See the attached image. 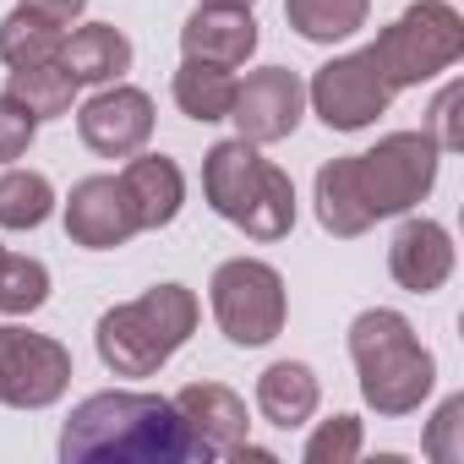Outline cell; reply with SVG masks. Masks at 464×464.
<instances>
[{"label":"cell","instance_id":"ac0fdd59","mask_svg":"<svg viewBox=\"0 0 464 464\" xmlns=\"http://www.w3.org/2000/svg\"><path fill=\"white\" fill-rule=\"evenodd\" d=\"M66 72H72V82L82 88V82H115L126 66H131V39L121 34V28H110V23H88V28H77L72 39H61V55H55Z\"/></svg>","mask_w":464,"mask_h":464},{"label":"cell","instance_id":"4dcf8cb0","mask_svg":"<svg viewBox=\"0 0 464 464\" xmlns=\"http://www.w3.org/2000/svg\"><path fill=\"white\" fill-rule=\"evenodd\" d=\"M23 6H28V12H39V17H50V23H61V28H66V23H77V17H82V12H88V0H23Z\"/></svg>","mask_w":464,"mask_h":464},{"label":"cell","instance_id":"603a6c76","mask_svg":"<svg viewBox=\"0 0 464 464\" xmlns=\"http://www.w3.org/2000/svg\"><path fill=\"white\" fill-rule=\"evenodd\" d=\"M61 39H66L61 23H50V17L17 6L6 23H0V61H6L12 72H17V66H44V61L61 55Z\"/></svg>","mask_w":464,"mask_h":464},{"label":"cell","instance_id":"3957f363","mask_svg":"<svg viewBox=\"0 0 464 464\" xmlns=\"http://www.w3.org/2000/svg\"><path fill=\"white\" fill-rule=\"evenodd\" d=\"M197 334V295L186 285H153L142 301L110 306L99 317V361L115 377H153Z\"/></svg>","mask_w":464,"mask_h":464},{"label":"cell","instance_id":"ba28073f","mask_svg":"<svg viewBox=\"0 0 464 464\" xmlns=\"http://www.w3.org/2000/svg\"><path fill=\"white\" fill-rule=\"evenodd\" d=\"M306 99H312V110L323 115L328 131H366L377 115H388L393 88H388L377 55H372V50H355V55L328 61V66L312 77Z\"/></svg>","mask_w":464,"mask_h":464},{"label":"cell","instance_id":"4316f807","mask_svg":"<svg viewBox=\"0 0 464 464\" xmlns=\"http://www.w3.org/2000/svg\"><path fill=\"white\" fill-rule=\"evenodd\" d=\"M361 453V420L355 415H334L306 437V464H350Z\"/></svg>","mask_w":464,"mask_h":464},{"label":"cell","instance_id":"e0dca14e","mask_svg":"<svg viewBox=\"0 0 464 464\" xmlns=\"http://www.w3.org/2000/svg\"><path fill=\"white\" fill-rule=\"evenodd\" d=\"M317 404H323V382H317V372L306 361H274L257 377V410H263L268 426L295 431V426H306L317 415Z\"/></svg>","mask_w":464,"mask_h":464},{"label":"cell","instance_id":"8fae6325","mask_svg":"<svg viewBox=\"0 0 464 464\" xmlns=\"http://www.w3.org/2000/svg\"><path fill=\"white\" fill-rule=\"evenodd\" d=\"M66 236L88 252H115L137 236V218H131V202L121 191L115 175H88L72 186L66 197Z\"/></svg>","mask_w":464,"mask_h":464},{"label":"cell","instance_id":"1f68e13d","mask_svg":"<svg viewBox=\"0 0 464 464\" xmlns=\"http://www.w3.org/2000/svg\"><path fill=\"white\" fill-rule=\"evenodd\" d=\"M202 6H252V0H202Z\"/></svg>","mask_w":464,"mask_h":464},{"label":"cell","instance_id":"484cf974","mask_svg":"<svg viewBox=\"0 0 464 464\" xmlns=\"http://www.w3.org/2000/svg\"><path fill=\"white\" fill-rule=\"evenodd\" d=\"M44 301H50V268L39 257H23V252H0V312L28 317Z\"/></svg>","mask_w":464,"mask_h":464},{"label":"cell","instance_id":"cb8c5ba5","mask_svg":"<svg viewBox=\"0 0 464 464\" xmlns=\"http://www.w3.org/2000/svg\"><path fill=\"white\" fill-rule=\"evenodd\" d=\"M55 208V186L39 169H6L0 175V229H39Z\"/></svg>","mask_w":464,"mask_h":464},{"label":"cell","instance_id":"f1b7e54d","mask_svg":"<svg viewBox=\"0 0 464 464\" xmlns=\"http://www.w3.org/2000/svg\"><path fill=\"white\" fill-rule=\"evenodd\" d=\"M34 137H39V121H34L12 93H0V164L23 159V153L34 148Z\"/></svg>","mask_w":464,"mask_h":464},{"label":"cell","instance_id":"9c48e42d","mask_svg":"<svg viewBox=\"0 0 464 464\" xmlns=\"http://www.w3.org/2000/svg\"><path fill=\"white\" fill-rule=\"evenodd\" d=\"M301 110H306V82H301L290 66H263V72H252L246 82H236L229 121L241 126L246 142L268 148V142H285V137L301 126Z\"/></svg>","mask_w":464,"mask_h":464},{"label":"cell","instance_id":"ffe728a7","mask_svg":"<svg viewBox=\"0 0 464 464\" xmlns=\"http://www.w3.org/2000/svg\"><path fill=\"white\" fill-rule=\"evenodd\" d=\"M175 104L180 115L213 126V121H229V104H236V77L224 66H208V61H180L175 72Z\"/></svg>","mask_w":464,"mask_h":464},{"label":"cell","instance_id":"277c9868","mask_svg":"<svg viewBox=\"0 0 464 464\" xmlns=\"http://www.w3.org/2000/svg\"><path fill=\"white\" fill-rule=\"evenodd\" d=\"M372 55H377V66H382L393 93L399 88H420L437 72L459 66V55H464V17L448 6V0H415L399 23H388L377 34Z\"/></svg>","mask_w":464,"mask_h":464},{"label":"cell","instance_id":"d6986e66","mask_svg":"<svg viewBox=\"0 0 464 464\" xmlns=\"http://www.w3.org/2000/svg\"><path fill=\"white\" fill-rule=\"evenodd\" d=\"M317 218L339 241H355V236H366V229L377 224L366 213V202H361V186H355V153L317 169Z\"/></svg>","mask_w":464,"mask_h":464},{"label":"cell","instance_id":"8992f818","mask_svg":"<svg viewBox=\"0 0 464 464\" xmlns=\"http://www.w3.org/2000/svg\"><path fill=\"white\" fill-rule=\"evenodd\" d=\"M437 142L426 131H393L372 153H355V186L372 218L410 213L437 186Z\"/></svg>","mask_w":464,"mask_h":464},{"label":"cell","instance_id":"7c38bea8","mask_svg":"<svg viewBox=\"0 0 464 464\" xmlns=\"http://www.w3.org/2000/svg\"><path fill=\"white\" fill-rule=\"evenodd\" d=\"M186 420V431L197 437V448L208 459H236L241 442H252V420H246V404L236 388H224V382H191L169 399Z\"/></svg>","mask_w":464,"mask_h":464},{"label":"cell","instance_id":"30bf717a","mask_svg":"<svg viewBox=\"0 0 464 464\" xmlns=\"http://www.w3.org/2000/svg\"><path fill=\"white\" fill-rule=\"evenodd\" d=\"M77 131H82V142H88L99 159H131V153H142L148 137H153V99H148L142 88L115 82V88L93 93V99L77 110Z\"/></svg>","mask_w":464,"mask_h":464},{"label":"cell","instance_id":"9a60e30c","mask_svg":"<svg viewBox=\"0 0 464 464\" xmlns=\"http://www.w3.org/2000/svg\"><path fill=\"white\" fill-rule=\"evenodd\" d=\"M388 274L410 295L442 290L448 274H453V236H448L437 218H404L399 236H393V246H388Z\"/></svg>","mask_w":464,"mask_h":464},{"label":"cell","instance_id":"d4e9b609","mask_svg":"<svg viewBox=\"0 0 464 464\" xmlns=\"http://www.w3.org/2000/svg\"><path fill=\"white\" fill-rule=\"evenodd\" d=\"M241 229H246L252 241H285L290 229H295V186H290V175H285L279 164H268L263 191H257V202L246 208Z\"/></svg>","mask_w":464,"mask_h":464},{"label":"cell","instance_id":"5b68a950","mask_svg":"<svg viewBox=\"0 0 464 464\" xmlns=\"http://www.w3.org/2000/svg\"><path fill=\"white\" fill-rule=\"evenodd\" d=\"M213 317L224 328L229 344H241V350H263L285 334V274L274 263H257V257H229L218 263L213 274Z\"/></svg>","mask_w":464,"mask_h":464},{"label":"cell","instance_id":"7a4b0ae2","mask_svg":"<svg viewBox=\"0 0 464 464\" xmlns=\"http://www.w3.org/2000/svg\"><path fill=\"white\" fill-rule=\"evenodd\" d=\"M350 361L361 372V399L377 415H410L420 410V399L437 382V361L431 350L415 339L410 317L372 306L350 323Z\"/></svg>","mask_w":464,"mask_h":464},{"label":"cell","instance_id":"f546056e","mask_svg":"<svg viewBox=\"0 0 464 464\" xmlns=\"http://www.w3.org/2000/svg\"><path fill=\"white\" fill-rule=\"evenodd\" d=\"M459 104H464V88L448 82L431 104V121H426V137L437 142V153H459L464 148V126H459Z\"/></svg>","mask_w":464,"mask_h":464},{"label":"cell","instance_id":"4fadbf2b","mask_svg":"<svg viewBox=\"0 0 464 464\" xmlns=\"http://www.w3.org/2000/svg\"><path fill=\"white\" fill-rule=\"evenodd\" d=\"M263 175H268V159H257V142H246V137L213 142L208 159H202V197H208V208L218 218L241 224L246 208L263 191Z\"/></svg>","mask_w":464,"mask_h":464},{"label":"cell","instance_id":"2e32d148","mask_svg":"<svg viewBox=\"0 0 464 464\" xmlns=\"http://www.w3.org/2000/svg\"><path fill=\"white\" fill-rule=\"evenodd\" d=\"M121 191L131 202L137 229H164V224H175V213L186 202V175L164 153H131V164L121 169Z\"/></svg>","mask_w":464,"mask_h":464},{"label":"cell","instance_id":"52a82bcc","mask_svg":"<svg viewBox=\"0 0 464 464\" xmlns=\"http://www.w3.org/2000/svg\"><path fill=\"white\" fill-rule=\"evenodd\" d=\"M72 388V350L50 334L0 328V404L6 410H44Z\"/></svg>","mask_w":464,"mask_h":464},{"label":"cell","instance_id":"44dd1931","mask_svg":"<svg viewBox=\"0 0 464 464\" xmlns=\"http://www.w3.org/2000/svg\"><path fill=\"white\" fill-rule=\"evenodd\" d=\"M372 0H285V23L306 44H339L355 28H366Z\"/></svg>","mask_w":464,"mask_h":464},{"label":"cell","instance_id":"83f0119b","mask_svg":"<svg viewBox=\"0 0 464 464\" xmlns=\"http://www.w3.org/2000/svg\"><path fill=\"white\" fill-rule=\"evenodd\" d=\"M420 448H426L437 464H459V459H464V393L442 399V410L431 415V426H426Z\"/></svg>","mask_w":464,"mask_h":464},{"label":"cell","instance_id":"6da1fadb","mask_svg":"<svg viewBox=\"0 0 464 464\" xmlns=\"http://www.w3.org/2000/svg\"><path fill=\"white\" fill-rule=\"evenodd\" d=\"M66 464H208L180 410L159 393H93L61 426Z\"/></svg>","mask_w":464,"mask_h":464},{"label":"cell","instance_id":"7402d4cb","mask_svg":"<svg viewBox=\"0 0 464 464\" xmlns=\"http://www.w3.org/2000/svg\"><path fill=\"white\" fill-rule=\"evenodd\" d=\"M34 121H61L72 115V99H77V82L61 61H44V66H17L12 72V88H6Z\"/></svg>","mask_w":464,"mask_h":464},{"label":"cell","instance_id":"5bb4252c","mask_svg":"<svg viewBox=\"0 0 464 464\" xmlns=\"http://www.w3.org/2000/svg\"><path fill=\"white\" fill-rule=\"evenodd\" d=\"M180 50H186V61H208V66H224V72L246 66L252 50H257L252 6H197L180 28Z\"/></svg>","mask_w":464,"mask_h":464}]
</instances>
